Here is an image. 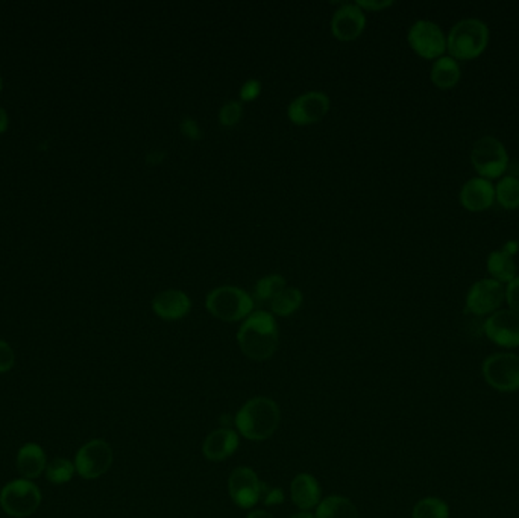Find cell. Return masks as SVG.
<instances>
[{"mask_svg": "<svg viewBox=\"0 0 519 518\" xmlns=\"http://www.w3.org/2000/svg\"><path fill=\"white\" fill-rule=\"evenodd\" d=\"M239 347L247 358L263 362L272 358L280 345V330L273 313L254 310L238 332Z\"/></svg>", "mask_w": 519, "mask_h": 518, "instance_id": "1", "label": "cell"}, {"mask_svg": "<svg viewBox=\"0 0 519 518\" xmlns=\"http://www.w3.org/2000/svg\"><path fill=\"white\" fill-rule=\"evenodd\" d=\"M281 411L272 398L255 397L247 400L234 417L239 433L251 441H264L277 432Z\"/></svg>", "mask_w": 519, "mask_h": 518, "instance_id": "2", "label": "cell"}, {"mask_svg": "<svg viewBox=\"0 0 519 518\" xmlns=\"http://www.w3.org/2000/svg\"><path fill=\"white\" fill-rule=\"evenodd\" d=\"M205 307L221 321H243L254 312V298L243 287L222 284L207 293Z\"/></svg>", "mask_w": 519, "mask_h": 518, "instance_id": "3", "label": "cell"}, {"mask_svg": "<svg viewBox=\"0 0 519 518\" xmlns=\"http://www.w3.org/2000/svg\"><path fill=\"white\" fill-rule=\"evenodd\" d=\"M490 28L480 19H464L449 30L447 49L454 60H473L486 49Z\"/></svg>", "mask_w": 519, "mask_h": 518, "instance_id": "4", "label": "cell"}, {"mask_svg": "<svg viewBox=\"0 0 519 518\" xmlns=\"http://www.w3.org/2000/svg\"><path fill=\"white\" fill-rule=\"evenodd\" d=\"M41 491L36 482L28 479H14L0 491V508L13 518L30 517L40 508Z\"/></svg>", "mask_w": 519, "mask_h": 518, "instance_id": "5", "label": "cell"}, {"mask_svg": "<svg viewBox=\"0 0 519 518\" xmlns=\"http://www.w3.org/2000/svg\"><path fill=\"white\" fill-rule=\"evenodd\" d=\"M471 161L481 178L492 180L505 174L509 165V154L497 137H480L471 151Z\"/></svg>", "mask_w": 519, "mask_h": 518, "instance_id": "6", "label": "cell"}, {"mask_svg": "<svg viewBox=\"0 0 519 518\" xmlns=\"http://www.w3.org/2000/svg\"><path fill=\"white\" fill-rule=\"evenodd\" d=\"M484 380L499 393H515L519 389V356L514 352H495L484 359L481 367Z\"/></svg>", "mask_w": 519, "mask_h": 518, "instance_id": "7", "label": "cell"}, {"mask_svg": "<svg viewBox=\"0 0 519 518\" xmlns=\"http://www.w3.org/2000/svg\"><path fill=\"white\" fill-rule=\"evenodd\" d=\"M114 461V453L110 444L104 439H91L84 444L76 452L75 463L76 473L86 480H95L112 468Z\"/></svg>", "mask_w": 519, "mask_h": 518, "instance_id": "8", "label": "cell"}, {"mask_svg": "<svg viewBox=\"0 0 519 518\" xmlns=\"http://www.w3.org/2000/svg\"><path fill=\"white\" fill-rule=\"evenodd\" d=\"M407 41L419 56L427 60H438L447 51V37L438 23L431 21H414L408 28Z\"/></svg>", "mask_w": 519, "mask_h": 518, "instance_id": "9", "label": "cell"}, {"mask_svg": "<svg viewBox=\"0 0 519 518\" xmlns=\"http://www.w3.org/2000/svg\"><path fill=\"white\" fill-rule=\"evenodd\" d=\"M330 96L322 90L304 91L293 98L288 106V117L295 125H313L322 121L330 110Z\"/></svg>", "mask_w": 519, "mask_h": 518, "instance_id": "10", "label": "cell"}, {"mask_svg": "<svg viewBox=\"0 0 519 518\" xmlns=\"http://www.w3.org/2000/svg\"><path fill=\"white\" fill-rule=\"evenodd\" d=\"M506 300V289L503 283L494 278H483L475 282L466 295V310L473 315H492L497 312Z\"/></svg>", "mask_w": 519, "mask_h": 518, "instance_id": "11", "label": "cell"}, {"mask_svg": "<svg viewBox=\"0 0 519 518\" xmlns=\"http://www.w3.org/2000/svg\"><path fill=\"white\" fill-rule=\"evenodd\" d=\"M263 482L253 468L239 467L228 479V491L239 508L253 509L262 500Z\"/></svg>", "mask_w": 519, "mask_h": 518, "instance_id": "12", "label": "cell"}, {"mask_svg": "<svg viewBox=\"0 0 519 518\" xmlns=\"http://www.w3.org/2000/svg\"><path fill=\"white\" fill-rule=\"evenodd\" d=\"M484 333L499 347H519V313L505 309L492 313L484 321Z\"/></svg>", "mask_w": 519, "mask_h": 518, "instance_id": "13", "label": "cell"}, {"mask_svg": "<svg viewBox=\"0 0 519 518\" xmlns=\"http://www.w3.org/2000/svg\"><path fill=\"white\" fill-rule=\"evenodd\" d=\"M366 26V14L356 2L339 6L331 17V32L340 41H353L362 36Z\"/></svg>", "mask_w": 519, "mask_h": 518, "instance_id": "14", "label": "cell"}, {"mask_svg": "<svg viewBox=\"0 0 519 518\" xmlns=\"http://www.w3.org/2000/svg\"><path fill=\"white\" fill-rule=\"evenodd\" d=\"M152 310L164 321H178L192 310V300L181 289H164L152 300Z\"/></svg>", "mask_w": 519, "mask_h": 518, "instance_id": "15", "label": "cell"}, {"mask_svg": "<svg viewBox=\"0 0 519 518\" xmlns=\"http://www.w3.org/2000/svg\"><path fill=\"white\" fill-rule=\"evenodd\" d=\"M495 201V187L490 180L477 176L465 183L460 191V202L469 212H481Z\"/></svg>", "mask_w": 519, "mask_h": 518, "instance_id": "16", "label": "cell"}, {"mask_svg": "<svg viewBox=\"0 0 519 518\" xmlns=\"http://www.w3.org/2000/svg\"><path fill=\"white\" fill-rule=\"evenodd\" d=\"M239 448V435L231 428H219L208 433L202 444V452L208 461L221 463L230 458Z\"/></svg>", "mask_w": 519, "mask_h": 518, "instance_id": "17", "label": "cell"}, {"mask_svg": "<svg viewBox=\"0 0 519 518\" xmlns=\"http://www.w3.org/2000/svg\"><path fill=\"white\" fill-rule=\"evenodd\" d=\"M321 485L312 474L301 473L290 483V497L301 511H312L321 504Z\"/></svg>", "mask_w": 519, "mask_h": 518, "instance_id": "18", "label": "cell"}, {"mask_svg": "<svg viewBox=\"0 0 519 518\" xmlns=\"http://www.w3.org/2000/svg\"><path fill=\"white\" fill-rule=\"evenodd\" d=\"M15 463H17V470H19L21 478L34 480L45 473L46 467H47V458H46V452L40 444L26 443L19 448Z\"/></svg>", "mask_w": 519, "mask_h": 518, "instance_id": "19", "label": "cell"}, {"mask_svg": "<svg viewBox=\"0 0 519 518\" xmlns=\"http://www.w3.org/2000/svg\"><path fill=\"white\" fill-rule=\"evenodd\" d=\"M462 71L459 63L454 60L453 56H440L434 61L430 78L433 84L439 89H453L460 81Z\"/></svg>", "mask_w": 519, "mask_h": 518, "instance_id": "20", "label": "cell"}, {"mask_svg": "<svg viewBox=\"0 0 519 518\" xmlns=\"http://www.w3.org/2000/svg\"><path fill=\"white\" fill-rule=\"evenodd\" d=\"M316 518H358V509L349 498L330 496L321 500L314 513Z\"/></svg>", "mask_w": 519, "mask_h": 518, "instance_id": "21", "label": "cell"}, {"mask_svg": "<svg viewBox=\"0 0 519 518\" xmlns=\"http://www.w3.org/2000/svg\"><path fill=\"white\" fill-rule=\"evenodd\" d=\"M488 271L497 282H512L516 277V265L514 262V256L505 250L490 252V257H488Z\"/></svg>", "mask_w": 519, "mask_h": 518, "instance_id": "22", "label": "cell"}, {"mask_svg": "<svg viewBox=\"0 0 519 518\" xmlns=\"http://www.w3.org/2000/svg\"><path fill=\"white\" fill-rule=\"evenodd\" d=\"M304 301V295L301 289L297 287L286 286L277 297L271 301V309L273 315L278 317H290L297 312Z\"/></svg>", "mask_w": 519, "mask_h": 518, "instance_id": "23", "label": "cell"}, {"mask_svg": "<svg viewBox=\"0 0 519 518\" xmlns=\"http://www.w3.org/2000/svg\"><path fill=\"white\" fill-rule=\"evenodd\" d=\"M286 286V278L281 274H267L255 283L253 298L258 301H272Z\"/></svg>", "mask_w": 519, "mask_h": 518, "instance_id": "24", "label": "cell"}, {"mask_svg": "<svg viewBox=\"0 0 519 518\" xmlns=\"http://www.w3.org/2000/svg\"><path fill=\"white\" fill-rule=\"evenodd\" d=\"M495 198L499 204L507 208L515 210L519 207V180L516 176L507 175L497 184L495 189Z\"/></svg>", "mask_w": 519, "mask_h": 518, "instance_id": "25", "label": "cell"}, {"mask_svg": "<svg viewBox=\"0 0 519 518\" xmlns=\"http://www.w3.org/2000/svg\"><path fill=\"white\" fill-rule=\"evenodd\" d=\"M75 473V463H71V459L55 458L47 463L45 476L54 485H64L71 482Z\"/></svg>", "mask_w": 519, "mask_h": 518, "instance_id": "26", "label": "cell"}, {"mask_svg": "<svg viewBox=\"0 0 519 518\" xmlns=\"http://www.w3.org/2000/svg\"><path fill=\"white\" fill-rule=\"evenodd\" d=\"M448 505L442 498L425 497L414 505L412 518H448Z\"/></svg>", "mask_w": 519, "mask_h": 518, "instance_id": "27", "label": "cell"}, {"mask_svg": "<svg viewBox=\"0 0 519 518\" xmlns=\"http://www.w3.org/2000/svg\"><path fill=\"white\" fill-rule=\"evenodd\" d=\"M242 117L243 104L238 99H230L219 110V122L225 128L238 125L239 122L242 121Z\"/></svg>", "mask_w": 519, "mask_h": 518, "instance_id": "28", "label": "cell"}, {"mask_svg": "<svg viewBox=\"0 0 519 518\" xmlns=\"http://www.w3.org/2000/svg\"><path fill=\"white\" fill-rule=\"evenodd\" d=\"M260 93H262V81L257 78H247L240 87L239 96H240V101L251 102L255 101Z\"/></svg>", "mask_w": 519, "mask_h": 518, "instance_id": "29", "label": "cell"}, {"mask_svg": "<svg viewBox=\"0 0 519 518\" xmlns=\"http://www.w3.org/2000/svg\"><path fill=\"white\" fill-rule=\"evenodd\" d=\"M15 363L14 350L11 348L10 344L0 339V374L11 371Z\"/></svg>", "mask_w": 519, "mask_h": 518, "instance_id": "30", "label": "cell"}, {"mask_svg": "<svg viewBox=\"0 0 519 518\" xmlns=\"http://www.w3.org/2000/svg\"><path fill=\"white\" fill-rule=\"evenodd\" d=\"M262 500L266 506H277L284 502V493L281 488H277V487L271 488L269 485L263 483Z\"/></svg>", "mask_w": 519, "mask_h": 518, "instance_id": "31", "label": "cell"}, {"mask_svg": "<svg viewBox=\"0 0 519 518\" xmlns=\"http://www.w3.org/2000/svg\"><path fill=\"white\" fill-rule=\"evenodd\" d=\"M180 130L184 136L192 139V140H199L202 137L201 126L190 116L182 117L181 122H180Z\"/></svg>", "mask_w": 519, "mask_h": 518, "instance_id": "32", "label": "cell"}, {"mask_svg": "<svg viewBox=\"0 0 519 518\" xmlns=\"http://www.w3.org/2000/svg\"><path fill=\"white\" fill-rule=\"evenodd\" d=\"M506 301L509 304L510 310L519 313V276L507 283L506 287Z\"/></svg>", "mask_w": 519, "mask_h": 518, "instance_id": "33", "label": "cell"}, {"mask_svg": "<svg viewBox=\"0 0 519 518\" xmlns=\"http://www.w3.org/2000/svg\"><path fill=\"white\" fill-rule=\"evenodd\" d=\"M356 4L364 11H380L393 5L392 0H356Z\"/></svg>", "mask_w": 519, "mask_h": 518, "instance_id": "34", "label": "cell"}, {"mask_svg": "<svg viewBox=\"0 0 519 518\" xmlns=\"http://www.w3.org/2000/svg\"><path fill=\"white\" fill-rule=\"evenodd\" d=\"M8 115H6V111L0 106V134L2 132H5L8 130Z\"/></svg>", "mask_w": 519, "mask_h": 518, "instance_id": "35", "label": "cell"}, {"mask_svg": "<svg viewBox=\"0 0 519 518\" xmlns=\"http://www.w3.org/2000/svg\"><path fill=\"white\" fill-rule=\"evenodd\" d=\"M247 518H275L272 514L267 513V511H263V509H257V511H253L249 514Z\"/></svg>", "mask_w": 519, "mask_h": 518, "instance_id": "36", "label": "cell"}, {"mask_svg": "<svg viewBox=\"0 0 519 518\" xmlns=\"http://www.w3.org/2000/svg\"><path fill=\"white\" fill-rule=\"evenodd\" d=\"M164 156H166V154H164V152L162 151H156V152H151V165H155V163H162L163 160H164Z\"/></svg>", "mask_w": 519, "mask_h": 518, "instance_id": "37", "label": "cell"}, {"mask_svg": "<svg viewBox=\"0 0 519 518\" xmlns=\"http://www.w3.org/2000/svg\"><path fill=\"white\" fill-rule=\"evenodd\" d=\"M503 250H505V251L509 252V254H512V256H514L515 252L518 251V243H516V242L515 241H509L507 242V243H506L505 248H503Z\"/></svg>", "mask_w": 519, "mask_h": 518, "instance_id": "38", "label": "cell"}, {"mask_svg": "<svg viewBox=\"0 0 519 518\" xmlns=\"http://www.w3.org/2000/svg\"><path fill=\"white\" fill-rule=\"evenodd\" d=\"M290 518H316V517H314V514H312V511H301V513L293 514L292 517Z\"/></svg>", "mask_w": 519, "mask_h": 518, "instance_id": "39", "label": "cell"}, {"mask_svg": "<svg viewBox=\"0 0 519 518\" xmlns=\"http://www.w3.org/2000/svg\"><path fill=\"white\" fill-rule=\"evenodd\" d=\"M0 91H2V76H0Z\"/></svg>", "mask_w": 519, "mask_h": 518, "instance_id": "40", "label": "cell"}]
</instances>
